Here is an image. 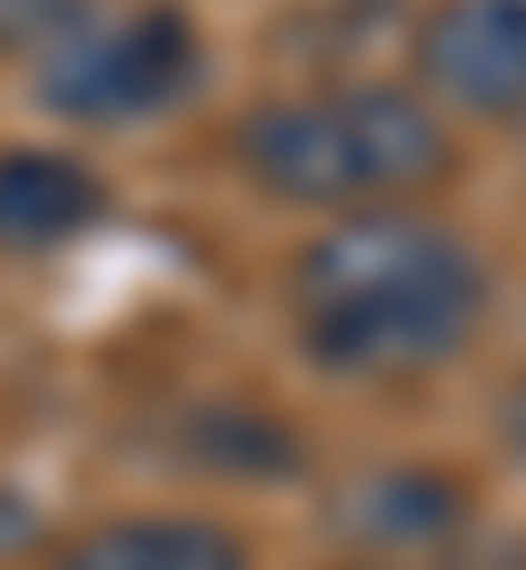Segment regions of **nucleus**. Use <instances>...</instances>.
<instances>
[{"mask_svg":"<svg viewBox=\"0 0 526 570\" xmlns=\"http://www.w3.org/2000/svg\"><path fill=\"white\" fill-rule=\"evenodd\" d=\"M492 316V264L448 219L386 203L316 228L290 264V325L325 377H430Z\"/></svg>","mask_w":526,"mask_h":570,"instance_id":"1","label":"nucleus"},{"mask_svg":"<svg viewBox=\"0 0 526 570\" xmlns=\"http://www.w3.org/2000/svg\"><path fill=\"white\" fill-rule=\"evenodd\" d=\"M377 500H395V509H343L351 527H395V535H448L456 527V483H439V474H377L369 483Z\"/></svg>","mask_w":526,"mask_h":570,"instance_id":"7","label":"nucleus"},{"mask_svg":"<svg viewBox=\"0 0 526 570\" xmlns=\"http://www.w3.org/2000/svg\"><path fill=\"white\" fill-rule=\"evenodd\" d=\"M500 448L526 465V368L509 377V395H500Z\"/></svg>","mask_w":526,"mask_h":570,"instance_id":"9","label":"nucleus"},{"mask_svg":"<svg viewBox=\"0 0 526 570\" xmlns=\"http://www.w3.org/2000/svg\"><path fill=\"white\" fill-rule=\"evenodd\" d=\"M79 18V0H0V45H36V36H62Z\"/></svg>","mask_w":526,"mask_h":570,"instance_id":"8","label":"nucleus"},{"mask_svg":"<svg viewBox=\"0 0 526 570\" xmlns=\"http://www.w3.org/2000/svg\"><path fill=\"white\" fill-rule=\"evenodd\" d=\"M106 219V176L71 149H9L0 158V255H53Z\"/></svg>","mask_w":526,"mask_h":570,"instance_id":"5","label":"nucleus"},{"mask_svg":"<svg viewBox=\"0 0 526 570\" xmlns=\"http://www.w3.org/2000/svg\"><path fill=\"white\" fill-rule=\"evenodd\" d=\"M228 158L246 167L255 194L299 203V212H386L456 167L439 106L413 88H386V79L264 97L237 115Z\"/></svg>","mask_w":526,"mask_h":570,"instance_id":"2","label":"nucleus"},{"mask_svg":"<svg viewBox=\"0 0 526 570\" xmlns=\"http://www.w3.org/2000/svg\"><path fill=\"white\" fill-rule=\"evenodd\" d=\"M202 27L150 0V9H115V18H71L44 53L36 97L71 124H150L167 106H185L202 88Z\"/></svg>","mask_w":526,"mask_h":570,"instance_id":"3","label":"nucleus"},{"mask_svg":"<svg viewBox=\"0 0 526 570\" xmlns=\"http://www.w3.org/2000/svg\"><path fill=\"white\" fill-rule=\"evenodd\" d=\"M53 570H255L220 518H106L62 544Z\"/></svg>","mask_w":526,"mask_h":570,"instance_id":"6","label":"nucleus"},{"mask_svg":"<svg viewBox=\"0 0 526 570\" xmlns=\"http://www.w3.org/2000/svg\"><path fill=\"white\" fill-rule=\"evenodd\" d=\"M413 71L456 115L526 124V0H439L413 36Z\"/></svg>","mask_w":526,"mask_h":570,"instance_id":"4","label":"nucleus"}]
</instances>
